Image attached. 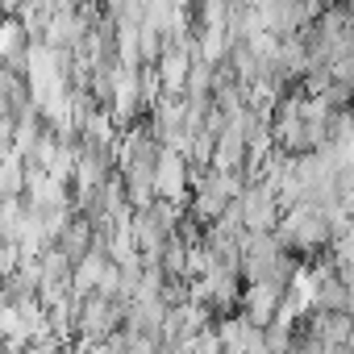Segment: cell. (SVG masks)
Returning <instances> with one entry per match:
<instances>
[{"label":"cell","instance_id":"obj_3","mask_svg":"<svg viewBox=\"0 0 354 354\" xmlns=\"http://www.w3.org/2000/svg\"><path fill=\"white\" fill-rule=\"evenodd\" d=\"M188 192V167H184V154L180 150H162L158 162H154V196L162 201H184Z\"/></svg>","mask_w":354,"mask_h":354},{"label":"cell","instance_id":"obj_2","mask_svg":"<svg viewBox=\"0 0 354 354\" xmlns=\"http://www.w3.org/2000/svg\"><path fill=\"white\" fill-rule=\"evenodd\" d=\"M279 205H283V201L259 180V184L242 188V196L234 201V213H238V221L246 225V234H271L275 221H279Z\"/></svg>","mask_w":354,"mask_h":354},{"label":"cell","instance_id":"obj_1","mask_svg":"<svg viewBox=\"0 0 354 354\" xmlns=\"http://www.w3.org/2000/svg\"><path fill=\"white\" fill-rule=\"evenodd\" d=\"M329 217H325V209L321 205H308V201H300V205H288V213L279 217V242L283 246H292V250H317V246H325V238H329Z\"/></svg>","mask_w":354,"mask_h":354},{"label":"cell","instance_id":"obj_4","mask_svg":"<svg viewBox=\"0 0 354 354\" xmlns=\"http://www.w3.org/2000/svg\"><path fill=\"white\" fill-rule=\"evenodd\" d=\"M279 304H283V292H279L275 283H250L246 296H242V317L254 321L259 329H267V325L275 321Z\"/></svg>","mask_w":354,"mask_h":354}]
</instances>
